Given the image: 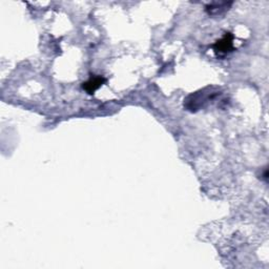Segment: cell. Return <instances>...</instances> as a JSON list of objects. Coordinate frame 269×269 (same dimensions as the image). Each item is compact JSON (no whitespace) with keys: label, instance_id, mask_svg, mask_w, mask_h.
<instances>
[{"label":"cell","instance_id":"6da1fadb","mask_svg":"<svg viewBox=\"0 0 269 269\" xmlns=\"http://www.w3.org/2000/svg\"><path fill=\"white\" fill-rule=\"evenodd\" d=\"M220 93L216 91L214 87H206L199 92H196L188 96L184 100V106L188 111L197 112L207 104L209 101L214 99V97Z\"/></svg>","mask_w":269,"mask_h":269},{"label":"cell","instance_id":"3957f363","mask_svg":"<svg viewBox=\"0 0 269 269\" xmlns=\"http://www.w3.org/2000/svg\"><path fill=\"white\" fill-rule=\"evenodd\" d=\"M105 82H106V79L104 77L99 76V75H94L82 84V87L87 94L93 95L97 89H99Z\"/></svg>","mask_w":269,"mask_h":269},{"label":"cell","instance_id":"277c9868","mask_svg":"<svg viewBox=\"0 0 269 269\" xmlns=\"http://www.w3.org/2000/svg\"><path fill=\"white\" fill-rule=\"evenodd\" d=\"M231 5L232 2H213L205 5V12L209 16H220L226 13Z\"/></svg>","mask_w":269,"mask_h":269},{"label":"cell","instance_id":"7a4b0ae2","mask_svg":"<svg viewBox=\"0 0 269 269\" xmlns=\"http://www.w3.org/2000/svg\"><path fill=\"white\" fill-rule=\"evenodd\" d=\"M213 50L218 55H226L234 50V36L226 33L223 37L217 40L213 44Z\"/></svg>","mask_w":269,"mask_h":269}]
</instances>
